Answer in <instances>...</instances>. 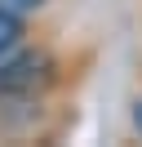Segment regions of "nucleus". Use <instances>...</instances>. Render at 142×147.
I'll use <instances>...</instances> for the list:
<instances>
[{"instance_id": "1", "label": "nucleus", "mask_w": 142, "mask_h": 147, "mask_svg": "<svg viewBox=\"0 0 142 147\" xmlns=\"http://www.w3.org/2000/svg\"><path fill=\"white\" fill-rule=\"evenodd\" d=\"M53 76H58V63H53L44 49H9L0 54V107L18 98H36L40 89H49Z\"/></svg>"}, {"instance_id": "3", "label": "nucleus", "mask_w": 142, "mask_h": 147, "mask_svg": "<svg viewBox=\"0 0 142 147\" xmlns=\"http://www.w3.org/2000/svg\"><path fill=\"white\" fill-rule=\"evenodd\" d=\"M0 5H5V9H13V13H36V9H44V5H49V0H0Z\"/></svg>"}, {"instance_id": "2", "label": "nucleus", "mask_w": 142, "mask_h": 147, "mask_svg": "<svg viewBox=\"0 0 142 147\" xmlns=\"http://www.w3.org/2000/svg\"><path fill=\"white\" fill-rule=\"evenodd\" d=\"M22 36H27L22 13H13V9H5V5H0V54L18 49V45H22Z\"/></svg>"}, {"instance_id": "4", "label": "nucleus", "mask_w": 142, "mask_h": 147, "mask_svg": "<svg viewBox=\"0 0 142 147\" xmlns=\"http://www.w3.org/2000/svg\"><path fill=\"white\" fill-rule=\"evenodd\" d=\"M133 129H138V134H142V98L133 102Z\"/></svg>"}]
</instances>
